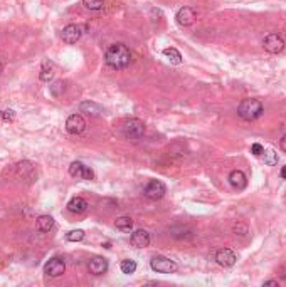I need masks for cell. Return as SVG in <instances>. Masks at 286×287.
Returning <instances> with one entry per match:
<instances>
[{"label": "cell", "instance_id": "cell-1", "mask_svg": "<svg viewBox=\"0 0 286 287\" xmlns=\"http://www.w3.org/2000/svg\"><path fill=\"white\" fill-rule=\"evenodd\" d=\"M104 61L113 69H125L130 66L131 54L125 44H113L104 54Z\"/></svg>", "mask_w": 286, "mask_h": 287}, {"label": "cell", "instance_id": "cell-2", "mask_svg": "<svg viewBox=\"0 0 286 287\" xmlns=\"http://www.w3.org/2000/svg\"><path fill=\"white\" fill-rule=\"evenodd\" d=\"M237 115L246 121H253L262 115V104L260 99H242L237 106Z\"/></svg>", "mask_w": 286, "mask_h": 287}, {"label": "cell", "instance_id": "cell-3", "mask_svg": "<svg viewBox=\"0 0 286 287\" xmlns=\"http://www.w3.org/2000/svg\"><path fill=\"white\" fill-rule=\"evenodd\" d=\"M150 265L155 272L160 274H172L177 270V264L174 261H170L168 257H163V255H156V257L152 259Z\"/></svg>", "mask_w": 286, "mask_h": 287}, {"label": "cell", "instance_id": "cell-4", "mask_svg": "<svg viewBox=\"0 0 286 287\" xmlns=\"http://www.w3.org/2000/svg\"><path fill=\"white\" fill-rule=\"evenodd\" d=\"M143 133H145V124L140 120H128L123 124V135L130 140L142 138Z\"/></svg>", "mask_w": 286, "mask_h": 287}, {"label": "cell", "instance_id": "cell-5", "mask_svg": "<svg viewBox=\"0 0 286 287\" xmlns=\"http://www.w3.org/2000/svg\"><path fill=\"white\" fill-rule=\"evenodd\" d=\"M262 47H264V50L269 54H280V52H283V49H285V41L281 35L269 34V35H266L264 41H262Z\"/></svg>", "mask_w": 286, "mask_h": 287}, {"label": "cell", "instance_id": "cell-6", "mask_svg": "<svg viewBox=\"0 0 286 287\" xmlns=\"http://www.w3.org/2000/svg\"><path fill=\"white\" fill-rule=\"evenodd\" d=\"M165 191H167L165 185L158 182V180H150L147 187H145V196L150 200H160L165 195Z\"/></svg>", "mask_w": 286, "mask_h": 287}, {"label": "cell", "instance_id": "cell-7", "mask_svg": "<svg viewBox=\"0 0 286 287\" xmlns=\"http://www.w3.org/2000/svg\"><path fill=\"white\" fill-rule=\"evenodd\" d=\"M69 175L74 176V178H79V180H93L95 178L93 170H89L88 167H84L81 161H73L71 167H69Z\"/></svg>", "mask_w": 286, "mask_h": 287}, {"label": "cell", "instance_id": "cell-8", "mask_svg": "<svg viewBox=\"0 0 286 287\" xmlns=\"http://www.w3.org/2000/svg\"><path fill=\"white\" fill-rule=\"evenodd\" d=\"M64 270H66V264H64V261L59 259V257L51 259L48 264L44 265V272L48 274L49 277H59V276L64 274Z\"/></svg>", "mask_w": 286, "mask_h": 287}, {"label": "cell", "instance_id": "cell-9", "mask_svg": "<svg viewBox=\"0 0 286 287\" xmlns=\"http://www.w3.org/2000/svg\"><path fill=\"white\" fill-rule=\"evenodd\" d=\"M66 129L71 135H81L86 129V121L81 115H71L66 121Z\"/></svg>", "mask_w": 286, "mask_h": 287}, {"label": "cell", "instance_id": "cell-10", "mask_svg": "<svg viewBox=\"0 0 286 287\" xmlns=\"http://www.w3.org/2000/svg\"><path fill=\"white\" fill-rule=\"evenodd\" d=\"M81 35H83V27L71 24V25L64 27V30H62V41L66 44H76L81 39Z\"/></svg>", "mask_w": 286, "mask_h": 287}, {"label": "cell", "instance_id": "cell-11", "mask_svg": "<svg viewBox=\"0 0 286 287\" xmlns=\"http://www.w3.org/2000/svg\"><path fill=\"white\" fill-rule=\"evenodd\" d=\"M236 261H237L236 254L231 249H219L217 252H215V262L222 267H233L236 264Z\"/></svg>", "mask_w": 286, "mask_h": 287}, {"label": "cell", "instance_id": "cell-12", "mask_svg": "<svg viewBox=\"0 0 286 287\" xmlns=\"http://www.w3.org/2000/svg\"><path fill=\"white\" fill-rule=\"evenodd\" d=\"M130 243L136 249H143V247H148L150 243V234L147 230H136L131 234L130 237Z\"/></svg>", "mask_w": 286, "mask_h": 287}, {"label": "cell", "instance_id": "cell-13", "mask_svg": "<svg viewBox=\"0 0 286 287\" xmlns=\"http://www.w3.org/2000/svg\"><path fill=\"white\" fill-rule=\"evenodd\" d=\"M89 272L95 274V276H101L108 270V261L104 257H93L89 261Z\"/></svg>", "mask_w": 286, "mask_h": 287}, {"label": "cell", "instance_id": "cell-14", "mask_svg": "<svg viewBox=\"0 0 286 287\" xmlns=\"http://www.w3.org/2000/svg\"><path fill=\"white\" fill-rule=\"evenodd\" d=\"M195 19H197V15H195V12L192 10L190 7H183V9H180L177 12V22L183 27L192 25Z\"/></svg>", "mask_w": 286, "mask_h": 287}, {"label": "cell", "instance_id": "cell-15", "mask_svg": "<svg viewBox=\"0 0 286 287\" xmlns=\"http://www.w3.org/2000/svg\"><path fill=\"white\" fill-rule=\"evenodd\" d=\"M229 183L233 185L236 190H244L246 185H248V178H246V175L241 170H234V171H231V175H229Z\"/></svg>", "mask_w": 286, "mask_h": 287}, {"label": "cell", "instance_id": "cell-16", "mask_svg": "<svg viewBox=\"0 0 286 287\" xmlns=\"http://www.w3.org/2000/svg\"><path fill=\"white\" fill-rule=\"evenodd\" d=\"M86 208H88V202L81 196H76L68 203V210L71 214H83V212H86Z\"/></svg>", "mask_w": 286, "mask_h": 287}, {"label": "cell", "instance_id": "cell-17", "mask_svg": "<svg viewBox=\"0 0 286 287\" xmlns=\"http://www.w3.org/2000/svg\"><path fill=\"white\" fill-rule=\"evenodd\" d=\"M36 227H37L39 232H49V230H52L54 218L51 217V215H41V217L37 218V222H36Z\"/></svg>", "mask_w": 286, "mask_h": 287}, {"label": "cell", "instance_id": "cell-18", "mask_svg": "<svg viewBox=\"0 0 286 287\" xmlns=\"http://www.w3.org/2000/svg\"><path fill=\"white\" fill-rule=\"evenodd\" d=\"M79 109H81V113H88V115H91V116H98V115H101V113H103L101 106H98L96 103H91V101L81 103Z\"/></svg>", "mask_w": 286, "mask_h": 287}, {"label": "cell", "instance_id": "cell-19", "mask_svg": "<svg viewBox=\"0 0 286 287\" xmlns=\"http://www.w3.org/2000/svg\"><path fill=\"white\" fill-rule=\"evenodd\" d=\"M163 56L170 61V64H174V66L182 64V56H180V52L177 49H174V47H168V49L163 50Z\"/></svg>", "mask_w": 286, "mask_h": 287}, {"label": "cell", "instance_id": "cell-20", "mask_svg": "<svg viewBox=\"0 0 286 287\" xmlns=\"http://www.w3.org/2000/svg\"><path fill=\"white\" fill-rule=\"evenodd\" d=\"M116 229L123 232H130L133 229V220L130 217H120L116 218Z\"/></svg>", "mask_w": 286, "mask_h": 287}, {"label": "cell", "instance_id": "cell-21", "mask_svg": "<svg viewBox=\"0 0 286 287\" xmlns=\"http://www.w3.org/2000/svg\"><path fill=\"white\" fill-rule=\"evenodd\" d=\"M262 158H264V163L269 165V167H274V165L278 163V153L274 151V149H264L262 151Z\"/></svg>", "mask_w": 286, "mask_h": 287}, {"label": "cell", "instance_id": "cell-22", "mask_svg": "<svg viewBox=\"0 0 286 287\" xmlns=\"http://www.w3.org/2000/svg\"><path fill=\"white\" fill-rule=\"evenodd\" d=\"M136 270V262L131 261V259H127V261L121 262V272L123 274H133Z\"/></svg>", "mask_w": 286, "mask_h": 287}, {"label": "cell", "instance_id": "cell-23", "mask_svg": "<svg viewBox=\"0 0 286 287\" xmlns=\"http://www.w3.org/2000/svg\"><path fill=\"white\" fill-rule=\"evenodd\" d=\"M83 239H84L83 230H71L66 234V240H69V242H81Z\"/></svg>", "mask_w": 286, "mask_h": 287}, {"label": "cell", "instance_id": "cell-24", "mask_svg": "<svg viewBox=\"0 0 286 287\" xmlns=\"http://www.w3.org/2000/svg\"><path fill=\"white\" fill-rule=\"evenodd\" d=\"M83 3L86 9H89V10H100V9H103L104 0H83Z\"/></svg>", "mask_w": 286, "mask_h": 287}, {"label": "cell", "instance_id": "cell-25", "mask_svg": "<svg viewBox=\"0 0 286 287\" xmlns=\"http://www.w3.org/2000/svg\"><path fill=\"white\" fill-rule=\"evenodd\" d=\"M52 66L51 64H44V68L41 69V81H49L52 77Z\"/></svg>", "mask_w": 286, "mask_h": 287}, {"label": "cell", "instance_id": "cell-26", "mask_svg": "<svg viewBox=\"0 0 286 287\" xmlns=\"http://www.w3.org/2000/svg\"><path fill=\"white\" fill-rule=\"evenodd\" d=\"M64 91V82H61V81H57V82H54L52 86H51V93L54 94V96H57L59 94V91Z\"/></svg>", "mask_w": 286, "mask_h": 287}, {"label": "cell", "instance_id": "cell-27", "mask_svg": "<svg viewBox=\"0 0 286 287\" xmlns=\"http://www.w3.org/2000/svg\"><path fill=\"white\" fill-rule=\"evenodd\" d=\"M262 151H264V148H262L260 143H254L253 146H251V153H253V155H256V156L262 155Z\"/></svg>", "mask_w": 286, "mask_h": 287}, {"label": "cell", "instance_id": "cell-28", "mask_svg": "<svg viewBox=\"0 0 286 287\" xmlns=\"http://www.w3.org/2000/svg\"><path fill=\"white\" fill-rule=\"evenodd\" d=\"M14 111H12V109H5V111H2V118H3V120H5V121H12L14 120Z\"/></svg>", "mask_w": 286, "mask_h": 287}, {"label": "cell", "instance_id": "cell-29", "mask_svg": "<svg viewBox=\"0 0 286 287\" xmlns=\"http://www.w3.org/2000/svg\"><path fill=\"white\" fill-rule=\"evenodd\" d=\"M280 146H281V149H283V151L286 153V135L283 136V138H281V141H280Z\"/></svg>", "mask_w": 286, "mask_h": 287}, {"label": "cell", "instance_id": "cell-30", "mask_svg": "<svg viewBox=\"0 0 286 287\" xmlns=\"http://www.w3.org/2000/svg\"><path fill=\"white\" fill-rule=\"evenodd\" d=\"M264 286H278V281H266Z\"/></svg>", "mask_w": 286, "mask_h": 287}, {"label": "cell", "instance_id": "cell-31", "mask_svg": "<svg viewBox=\"0 0 286 287\" xmlns=\"http://www.w3.org/2000/svg\"><path fill=\"white\" fill-rule=\"evenodd\" d=\"M281 176H283V178H286V165L283 167V170H281Z\"/></svg>", "mask_w": 286, "mask_h": 287}, {"label": "cell", "instance_id": "cell-32", "mask_svg": "<svg viewBox=\"0 0 286 287\" xmlns=\"http://www.w3.org/2000/svg\"><path fill=\"white\" fill-rule=\"evenodd\" d=\"M2 68H3V66H2V62H0V72H2Z\"/></svg>", "mask_w": 286, "mask_h": 287}]
</instances>
